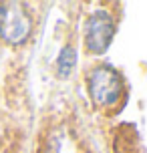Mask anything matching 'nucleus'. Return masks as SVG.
<instances>
[{"mask_svg":"<svg viewBox=\"0 0 147 153\" xmlns=\"http://www.w3.org/2000/svg\"><path fill=\"white\" fill-rule=\"evenodd\" d=\"M115 18L105 8L93 10L85 22V46L91 54H105L115 38Z\"/></svg>","mask_w":147,"mask_h":153,"instance_id":"7ed1b4c3","label":"nucleus"},{"mask_svg":"<svg viewBox=\"0 0 147 153\" xmlns=\"http://www.w3.org/2000/svg\"><path fill=\"white\" fill-rule=\"evenodd\" d=\"M6 145H8V129L6 125L0 121V153L6 151Z\"/></svg>","mask_w":147,"mask_h":153,"instance_id":"39448f33","label":"nucleus"},{"mask_svg":"<svg viewBox=\"0 0 147 153\" xmlns=\"http://www.w3.org/2000/svg\"><path fill=\"white\" fill-rule=\"evenodd\" d=\"M87 91L95 107H115L123 95V79L111 65H97L87 76Z\"/></svg>","mask_w":147,"mask_h":153,"instance_id":"f257e3e1","label":"nucleus"},{"mask_svg":"<svg viewBox=\"0 0 147 153\" xmlns=\"http://www.w3.org/2000/svg\"><path fill=\"white\" fill-rule=\"evenodd\" d=\"M87 153H89V151H87Z\"/></svg>","mask_w":147,"mask_h":153,"instance_id":"423d86ee","label":"nucleus"},{"mask_svg":"<svg viewBox=\"0 0 147 153\" xmlns=\"http://www.w3.org/2000/svg\"><path fill=\"white\" fill-rule=\"evenodd\" d=\"M32 20L20 2L0 4V38L8 45H22L30 36Z\"/></svg>","mask_w":147,"mask_h":153,"instance_id":"f03ea898","label":"nucleus"},{"mask_svg":"<svg viewBox=\"0 0 147 153\" xmlns=\"http://www.w3.org/2000/svg\"><path fill=\"white\" fill-rule=\"evenodd\" d=\"M54 67H56V75L61 79H69L73 75L75 67H77V48L73 45H65L61 48L59 56H56Z\"/></svg>","mask_w":147,"mask_h":153,"instance_id":"20e7f679","label":"nucleus"}]
</instances>
